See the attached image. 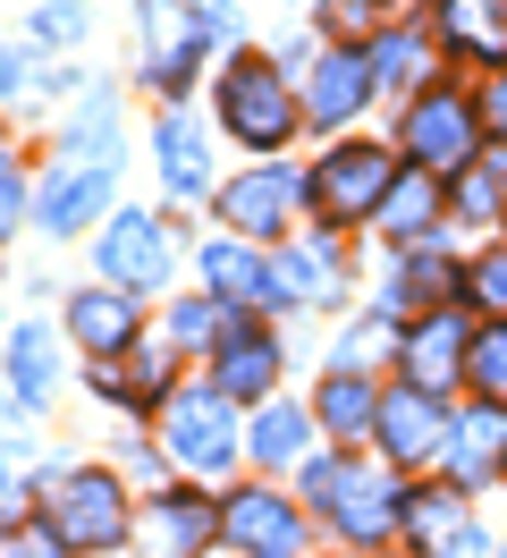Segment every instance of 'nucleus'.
Masks as SVG:
<instances>
[{"instance_id":"33","label":"nucleus","mask_w":507,"mask_h":558,"mask_svg":"<svg viewBox=\"0 0 507 558\" xmlns=\"http://www.w3.org/2000/svg\"><path fill=\"white\" fill-rule=\"evenodd\" d=\"M17 220H26V178H17V161L0 153V238H9Z\"/></svg>"},{"instance_id":"25","label":"nucleus","mask_w":507,"mask_h":558,"mask_svg":"<svg viewBox=\"0 0 507 558\" xmlns=\"http://www.w3.org/2000/svg\"><path fill=\"white\" fill-rule=\"evenodd\" d=\"M457 508H466V490L448 483V490H423V499H406L398 517H406V542H423V550H448L457 542Z\"/></svg>"},{"instance_id":"24","label":"nucleus","mask_w":507,"mask_h":558,"mask_svg":"<svg viewBox=\"0 0 507 558\" xmlns=\"http://www.w3.org/2000/svg\"><path fill=\"white\" fill-rule=\"evenodd\" d=\"M161 178L178 195H203V186H212V153H203V136L186 119H161Z\"/></svg>"},{"instance_id":"36","label":"nucleus","mask_w":507,"mask_h":558,"mask_svg":"<svg viewBox=\"0 0 507 558\" xmlns=\"http://www.w3.org/2000/svg\"><path fill=\"white\" fill-rule=\"evenodd\" d=\"M26 517V483H17V474H0V524H17Z\"/></svg>"},{"instance_id":"4","label":"nucleus","mask_w":507,"mask_h":558,"mask_svg":"<svg viewBox=\"0 0 507 558\" xmlns=\"http://www.w3.org/2000/svg\"><path fill=\"white\" fill-rule=\"evenodd\" d=\"M304 499L322 508V517L347 533V542H389V524H398V483L389 474H364V465H338V457H322V465H304Z\"/></svg>"},{"instance_id":"12","label":"nucleus","mask_w":507,"mask_h":558,"mask_svg":"<svg viewBox=\"0 0 507 558\" xmlns=\"http://www.w3.org/2000/svg\"><path fill=\"white\" fill-rule=\"evenodd\" d=\"M364 102H372V60L364 51H322V60L304 69V119H313V128H347Z\"/></svg>"},{"instance_id":"34","label":"nucleus","mask_w":507,"mask_h":558,"mask_svg":"<svg viewBox=\"0 0 507 558\" xmlns=\"http://www.w3.org/2000/svg\"><path fill=\"white\" fill-rule=\"evenodd\" d=\"M85 35V9H76V0H51V9H43V43H76Z\"/></svg>"},{"instance_id":"26","label":"nucleus","mask_w":507,"mask_h":558,"mask_svg":"<svg viewBox=\"0 0 507 558\" xmlns=\"http://www.w3.org/2000/svg\"><path fill=\"white\" fill-rule=\"evenodd\" d=\"M499 195H507V144H491V153H473L466 178H457V211H466V220H482V211H507Z\"/></svg>"},{"instance_id":"5","label":"nucleus","mask_w":507,"mask_h":558,"mask_svg":"<svg viewBox=\"0 0 507 558\" xmlns=\"http://www.w3.org/2000/svg\"><path fill=\"white\" fill-rule=\"evenodd\" d=\"M406 161L414 170H466L473 144H482V110H473V94H457V85H432V94H414L406 102Z\"/></svg>"},{"instance_id":"38","label":"nucleus","mask_w":507,"mask_h":558,"mask_svg":"<svg viewBox=\"0 0 507 558\" xmlns=\"http://www.w3.org/2000/svg\"><path fill=\"white\" fill-rule=\"evenodd\" d=\"M17 558H68V550L51 542V533H26V542H17Z\"/></svg>"},{"instance_id":"35","label":"nucleus","mask_w":507,"mask_h":558,"mask_svg":"<svg viewBox=\"0 0 507 558\" xmlns=\"http://www.w3.org/2000/svg\"><path fill=\"white\" fill-rule=\"evenodd\" d=\"M322 17H330V26H372L381 0H322Z\"/></svg>"},{"instance_id":"19","label":"nucleus","mask_w":507,"mask_h":558,"mask_svg":"<svg viewBox=\"0 0 507 558\" xmlns=\"http://www.w3.org/2000/svg\"><path fill=\"white\" fill-rule=\"evenodd\" d=\"M499 449H507V423H499V407H473L457 432H448V483L457 490H473L491 465H499Z\"/></svg>"},{"instance_id":"18","label":"nucleus","mask_w":507,"mask_h":558,"mask_svg":"<svg viewBox=\"0 0 507 558\" xmlns=\"http://www.w3.org/2000/svg\"><path fill=\"white\" fill-rule=\"evenodd\" d=\"M439 43L466 60H507V0H439Z\"/></svg>"},{"instance_id":"9","label":"nucleus","mask_w":507,"mask_h":558,"mask_svg":"<svg viewBox=\"0 0 507 558\" xmlns=\"http://www.w3.org/2000/svg\"><path fill=\"white\" fill-rule=\"evenodd\" d=\"M101 271H110V288H128V296L161 288V271H169V229L153 220V211H119V220L101 229Z\"/></svg>"},{"instance_id":"7","label":"nucleus","mask_w":507,"mask_h":558,"mask_svg":"<svg viewBox=\"0 0 507 558\" xmlns=\"http://www.w3.org/2000/svg\"><path fill=\"white\" fill-rule=\"evenodd\" d=\"M135 26H144V76L178 94L203 60V26H195V0H135Z\"/></svg>"},{"instance_id":"29","label":"nucleus","mask_w":507,"mask_h":558,"mask_svg":"<svg viewBox=\"0 0 507 558\" xmlns=\"http://www.w3.org/2000/svg\"><path fill=\"white\" fill-rule=\"evenodd\" d=\"M203 533H212V508H203V499H161V558H195Z\"/></svg>"},{"instance_id":"8","label":"nucleus","mask_w":507,"mask_h":558,"mask_svg":"<svg viewBox=\"0 0 507 558\" xmlns=\"http://www.w3.org/2000/svg\"><path fill=\"white\" fill-rule=\"evenodd\" d=\"M203 288L220 305H297V263H263L245 245H203Z\"/></svg>"},{"instance_id":"10","label":"nucleus","mask_w":507,"mask_h":558,"mask_svg":"<svg viewBox=\"0 0 507 558\" xmlns=\"http://www.w3.org/2000/svg\"><path fill=\"white\" fill-rule=\"evenodd\" d=\"M297 204H304V178H288V170H245L220 186V220L237 238H279Z\"/></svg>"},{"instance_id":"27","label":"nucleus","mask_w":507,"mask_h":558,"mask_svg":"<svg viewBox=\"0 0 507 558\" xmlns=\"http://www.w3.org/2000/svg\"><path fill=\"white\" fill-rule=\"evenodd\" d=\"M245 449L263 457V465H297V457H304V415H297V407H263L254 432H245Z\"/></svg>"},{"instance_id":"2","label":"nucleus","mask_w":507,"mask_h":558,"mask_svg":"<svg viewBox=\"0 0 507 558\" xmlns=\"http://www.w3.org/2000/svg\"><path fill=\"white\" fill-rule=\"evenodd\" d=\"M297 94H288V76L270 69V60H229V76H220V128H229L237 144H254V153H279V144L297 136Z\"/></svg>"},{"instance_id":"39","label":"nucleus","mask_w":507,"mask_h":558,"mask_svg":"<svg viewBox=\"0 0 507 558\" xmlns=\"http://www.w3.org/2000/svg\"><path fill=\"white\" fill-rule=\"evenodd\" d=\"M0 85H9V94L26 85V51H0Z\"/></svg>"},{"instance_id":"22","label":"nucleus","mask_w":507,"mask_h":558,"mask_svg":"<svg viewBox=\"0 0 507 558\" xmlns=\"http://www.w3.org/2000/svg\"><path fill=\"white\" fill-rule=\"evenodd\" d=\"M9 373H17V398H26V407H51V381H60L51 330H17V339H9Z\"/></svg>"},{"instance_id":"15","label":"nucleus","mask_w":507,"mask_h":558,"mask_svg":"<svg viewBox=\"0 0 507 558\" xmlns=\"http://www.w3.org/2000/svg\"><path fill=\"white\" fill-rule=\"evenodd\" d=\"M372 432H381V449L398 457V465H423V457L439 449V407H432V389L398 381L389 398H381V415H372Z\"/></svg>"},{"instance_id":"6","label":"nucleus","mask_w":507,"mask_h":558,"mask_svg":"<svg viewBox=\"0 0 507 558\" xmlns=\"http://www.w3.org/2000/svg\"><path fill=\"white\" fill-rule=\"evenodd\" d=\"M161 432H169V457L186 474H220L237 457V423H229V389H178L161 407Z\"/></svg>"},{"instance_id":"28","label":"nucleus","mask_w":507,"mask_h":558,"mask_svg":"<svg viewBox=\"0 0 507 558\" xmlns=\"http://www.w3.org/2000/svg\"><path fill=\"white\" fill-rule=\"evenodd\" d=\"M466 373H473V389H482L491 407H507V322L473 330V348H466Z\"/></svg>"},{"instance_id":"11","label":"nucleus","mask_w":507,"mask_h":558,"mask_svg":"<svg viewBox=\"0 0 507 558\" xmlns=\"http://www.w3.org/2000/svg\"><path fill=\"white\" fill-rule=\"evenodd\" d=\"M220 533H229L245 558H297L304 550V524L288 499H270V490H237L229 508H220Z\"/></svg>"},{"instance_id":"31","label":"nucleus","mask_w":507,"mask_h":558,"mask_svg":"<svg viewBox=\"0 0 507 558\" xmlns=\"http://www.w3.org/2000/svg\"><path fill=\"white\" fill-rule=\"evenodd\" d=\"M448 271H457V263H439V254H414V263L389 279V305H432L439 288H448Z\"/></svg>"},{"instance_id":"13","label":"nucleus","mask_w":507,"mask_h":558,"mask_svg":"<svg viewBox=\"0 0 507 558\" xmlns=\"http://www.w3.org/2000/svg\"><path fill=\"white\" fill-rule=\"evenodd\" d=\"M398 364H406V381H414V389H432V398H439V389L466 373V314H423L398 339Z\"/></svg>"},{"instance_id":"20","label":"nucleus","mask_w":507,"mask_h":558,"mask_svg":"<svg viewBox=\"0 0 507 558\" xmlns=\"http://www.w3.org/2000/svg\"><path fill=\"white\" fill-rule=\"evenodd\" d=\"M313 407H322V423H330L338 440H364L372 415H381V398L364 389V373H355V364H338L330 381H322V398H313Z\"/></svg>"},{"instance_id":"30","label":"nucleus","mask_w":507,"mask_h":558,"mask_svg":"<svg viewBox=\"0 0 507 558\" xmlns=\"http://www.w3.org/2000/svg\"><path fill=\"white\" fill-rule=\"evenodd\" d=\"M212 330H229V322H220V296H186V305L169 314V348H220Z\"/></svg>"},{"instance_id":"21","label":"nucleus","mask_w":507,"mask_h":558,"mask_svg":"<svg viewBox=\"0 0 507 558\" xmlns=\"http://www.w3.org/2000/svg\"><path fill=\"white\" fill-rule=\"evenodd\" d=\"M432 220H439V186H432V170H406L398 186H389V204H381V229L406 245V238H423Z\"/></svg>"},{"instance_id":"14","label":"nucleus","mask_w":507,"mask_h":558,"mask_svg":"<svg viewBox=\"0 0 507 558\" xmlns=\"http://www.w3.org/2000/svg\"><path fill=\"white\" fill-rule=\"evenodd\" d=\"M101 204H110V161H60V178L34 195V220H43L51 238H76Z\"/></svg>"},{"instance_id":"23","label":"nucleus","mask_w":507,"mask_h":558,"mask_svg":"<svg viewBox=\"0 0 507 558\" xmlns=\"http://www.w3.org/2000/svg\"><path fill=\"white\" fill-rule=\"evenodd\" d=\"M364 60H372V85H389V94H406V85H423V76H432V69H423L432 51H423V35H414V26H389Z\"/></svg>"},{"instance_id":"16","label":"nucleus","mask_w":507,"mask_h":558,"mask_svg":"<svg viewBox=\"0 0 507 558\" xmlns=\"http://www.w3.org/2000/svg\"><path fill=\"white\" fill-rule=\"evenodd\" d=\"M68 339L94 355H119L135 339V296L128 288H76L68 296Z\"/></svg>"},{"instance_id":"32","label":"nucleus","mask_w":507,"mask_h":558,"mask_svg":"<svg viewBox=\"0 0 507 558\" xmlns=\"http://www.w3.org/2000/svg\"><path fill=\"white\" fill-rule=\"evenodd\" d=\"M466 288H473V305H482V314H499V322H507V245L473 263V271H466Z\"/></svg>"},{"instance_id":"37","label":"nucleus","mask_w":507,"mask_h":558,"mask_svg":"<svg viewBox=\"0 0 507 558\" xmlns=\"http://www.w3.org/2000/svg\"><path fill=\"white\" fill-rule=\"evenodd\" d=\"M482 119H491V128H499V144H507V76L491 85V102H482Z\"/></svg>"},{"instance_id":"3","label":"nucleus","mask_w":507,"mask_h":558,"mask_svg":"<svg viewBox=\"0 0 507 558\" xmlns=\"http://www.w3.org/2000/svg\"><path fill=\"white\" fill-rule=\"evenodd\" d=\"M389 186H398V161H389L381 144H330V153L313 161V178H304V195H313V211H322L330 229H347V220H381Z\"/></svg>"},{"instance_id":"1","label":"nucleus","mask_w":507,"mask_h":558,"mask_svg":"<svg viewBox=\"0 0 507 558\" xmlns=\"http://www.w3.org/2000/svg\"><path fill=\"white\" fill-rule=\"evenodd\" d=\"M43 533L60 550H119L128 542V490L101 465H60L43 483Z\"/></svg>"},{"instance_id":"17","label":"nucleus","mask_w":507,"mask_h":558,"mask_svg":"<svg viewBox=\"0 0 507 558\" xmlns=\"http://www.w3.org/2000/svg\"><path fill=\"white\" fill-rule=\"evenodd\" d=\"M270 381H279V348L254 322H229L220 330V389L229 398H270Z\"/></svg>"}]
</instances>
